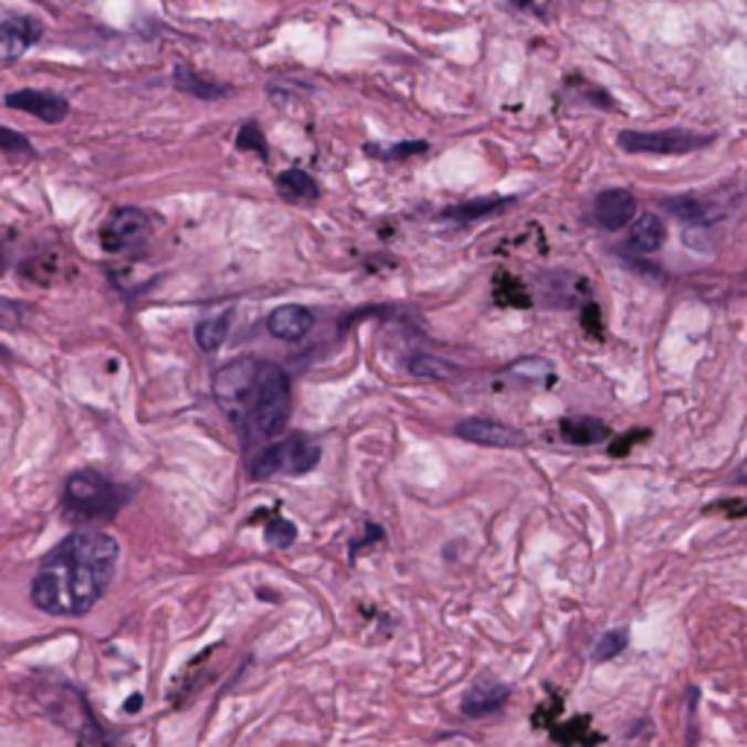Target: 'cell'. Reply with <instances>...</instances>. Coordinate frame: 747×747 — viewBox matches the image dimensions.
<instances>
[{
    "instance_id": "cell-26",
    "label": "cell",
    "mask_w": 747,
    "mask_h": 747,
    "mask_svg": "<svg viewBox=\"0 0 747 747\" xmlns=\"http://www.w3.org/2000/svg\"><path fill=\"white\" fill-rule=\"evenodd\" d=\"M669 211H674L677 217H690V220H698L704 217V204L698 199H669Z\"/></svg>"
},
{
    "instance_id": "cell-27",
    "label": "cell",
    "mask_w": 747,
    "mask_h": 747,
    "mask_svg": "<svg viewBox=\"0 0 747 747\" xmlns=\"http://www.w3.org/2000/svg\"><path fill=\"white\" fill-rule=\"evenodd\" d=\"M418 152H427V144H423V140H414V144H398V147L389 152V158H407V155H418Z\"/></svg>"
},
{
    "instance_id": "cell-9",
    "label": "cell",
    "mask_w": 747,
    "mask_h": 747,
    "mask_svg": "<svg viewBox=\"0 0 747 747\" xmlns=\"http://www.w3.org/2000/svg\"><path fill=\"white\" fill-rule=\"evenodd\" d=\"M7 106L15 108V112H27L39 117L44 123H62L71 112L65 97H59L53 91H35V88H24V91H12L7 97Z\"/></svg>"
},
{
    "instance_id": "cell-23",
    "label": "cell",
    "mask_w": 747,
    "mask_h": 747,
    "mask_svg": "<svg viewBox=\"0 0 747 747\" xmlns=\"http://www.w3.org/2000/svg\"><path fill=\"white\" fill-rule=\"evenodd\" d=\"M295 535H298V532H295V526L290 520H284V517H275V520L266 526V540L272 546H277V549H286V546H293Z\"/></svg>"
},
{
    "instance_id": "cell-13",
    "label": "cell",
    "mask_w": 747,
    "mask_h": 747,
    "mask_svg": "<svg viewBox=\"0 0 747 747\" xmlns=\"http://www.w3.org/2000/svg\"><path fill=\"white\" fill-rule=\"evenodd\" d=\"M512 690L505 686V683L494 681V677H482L476 686H473L462 701V713L467 718H485V715L496 713V709L503 707L505 701H508Z\"/></svg>"
},
{
    "instance_id": "cell-12",
    "label": "cell",
    "mask_w": 747,
    "mask_h": 747,
    "mask_svg": "<svg viewBox=\"0 0 747 747\" xmlns=\"http://www.w3.org/2000/svg\"><path fill=\"white\" fill-rule=\"evenodd\" d=\"M313 325H316V316L301 304H284V307L272 309L266 322L269 334L284 341L304 339L313 330Z\"/></svg>"
},
{
    "instance_id": "cell-25",
    "label": "cell",
    "mask_w": 747,
    "mask_h": 747,
    "mask_svg": "<svg viewBox=\"0 0 747 747\" xmlns=\"http://www.w3.org/2000/svg\"><path fill=\"white\" fill-rule=\"evenodd\" d=\"M236 147L240 149H257L261 155H266V144H263V135L257 129V123H245L240 135H236Z\"/></svg>"
},
{
    "instance_id": "cell-15",
    "label": "cell",
    "mask_w": 747,
    "mask_h": 747,
    "mask_svg": "<svg viewBox=\"0 0 747 747\" xmlns=\"http://www.w3.org/2000/svg\"><path fill=\"white\" fill-rule=\"evenodd\" d=\"M231 318H234V309L225 307L217 316L202 318L199 325H196V341H199V348L202 350H220L222 341L228 339V330H231Z\"/></svg>"
},
{
    "instance_id": "cell-29",
    "label": "cell",
    "mask_w": 747,
    "mask_h": 747,
    "mask_svg": "<svg viewBox=\"0 0 747 747\" xmlns=\"http://www.w3.org/2000/svg\"><path fill=\"white\" fill-rule=\"evenodd\" d=\"M140 704H144V698H140V695H131V698H129V709H138Z\"/></svg>"
},
{
    "instance_id": "cell-24",
    "label": "cell",
    "mask_w": 747,
    "mask_h": 747,
    "mask_svg": "<svg viewBox=\"0 0 747 747\" xmlns=\"http://www.w3.org/2000/svg\"><path fill=\"white\" fill-rule=\"evenodd\" d=\"M0 152H12V155H33V147H30V140L15 129H7V126H0Z\"/></svg>"
},
{
    "instance_id": "cell-30",
    "label": "cell",
    "mask_w": 747,
    "mask_h": 747,
    "mask_svg": "<svg viewBox=\"0 0 747 747\" xmlns=\"http://www.w3.org/2000/svg\"><path fill=\"white\" fill-rule=\"evenodd\" d=\"M3 269H7V252L0 249V275H3Z\"/></svg>"
},
{
    "instance_id": "cell-8",
    "label": "cell",
    "mask_w": 747,
    "mask_h": 747,
    "mask_svg": "<svg viewBox=\"0 0 747 747\" xmlns=\"http://www.w3.org/2000/svg\"><path fill=\"white\" fill-rule=\"evenodd\" d=\"M455 435L471 444H480V448L494 450H517L526 444V435L517 427L494 421V418H467L455 427Z\"/></svg>"
},
{
    "instance_id": "cell-11",
    "label": "cell",
    "mask_w": 747,
    "mask_h": 747,
    "mask_svg": "<svg viewBox=\"0 0 747 747\" xmlns=\"http://www.w3.org/2000/svg\"><path fill=\"white\" fill-rule=\"evenodd\" d=\"M41 39V24L27 15L0 21V62H15Z\"/></svg>"
},
{
    "instance_id": "cell-1",
    "label": "cell",
    "mask_w": 747,
    "mask_h": 747,
    "mask_svg": "<svg viewBox=\"0 0 747 747\" xmlns=\"http://www.w3.org/2000/svg\"><path fill=\"white\" fill-rule=\"evenodd\" d=\"M120 546L103 532H80L41 560L33 604L53 617H85L108 593Z\"/></svg>"
},
{
    "instance_id": "cell-7",
    "label": "cell",
    "mask_w": 747,
    "mask_h": 747,
    "mask_svg": "<svg viewBox=\"0 0 747 747\" xmlns=\"http://www.w3.org/2000/svg\"><path fill=\"white\" fill-rule=\"evenodd\" d=\"M149 234H152V222H149L147 211L117 208L106 220V225L99 228V243L108 254H126L147 243Z\"/></svg>"
},
{
    "instance_id": "cell-3",
    "label": "cell",
    "mask_w": 747,
    "mask_h": 747,
    "mask_svg": "<svg viewBox=\"0 0 747 747\" xmlns=\"http://www.w3.org/2000/svg\"><path fill=\"white\" fill-rule=\"evenodd\" d=\"M123 503H126V494L97 471L74 473L65 485V512L76 523L112 520Z\"/></svg>"
},
{
    "instance_id": "cell-18",
    "label": "cell",
    "mask_w": 747,
    "mask_h": 747,
    "mask_svg": "<svg viewBox=\"0 0 747 747\" xmlns=\"http://www.w3.org/2000/svg\"><path fill=\"white\" fill-rule=\"evenodd\" d=\"M277 190H281L286 199H295V202H301V199H316L318 196L316 179L304 170L281 172V176H277Z\"/></svg>"
},
{
    "instance_id": "cell-28",
    "label": "cell",
    "mask_w": 747,
    "mask_h": 747,
    "mask_svg": "<svg viewBox=\"0 0 747 747\" xmlns=\"http://www.w3.org/2000/svg\"><path fill=\"white\" fill-rule=\"evenodd\" d=\"M736 480H739L741 485H747V459H745V464L739 467V476H736Z\"/></svg>"
},
{
    "instance_id": "cell-2",
    "label": "cell",
    "mask_w": 747,
    "mask_h": 747,
    "mask_svg": "<svg viewBox=\"0 0 747 747\" xmlns=\"http://www.w3.org/2000/svg\"><path fill=\"white\" fill-rule=\"evenodd\" d=\"M290 409H293V386H290L284 368L275 362H257L254 394L249 403V414H245L254 435H261V439L281 435L290 421Z\"/></svg>"
},
{
    "instance_id": "cell-19",
    "label": "cell",
    "mask_w": 747,
    "mask_h": 747,
    "mask_svg": "<svg viewBox=\"0 0 747 747\" xmlns=\"http://www.w3.org/2000/svg\"><path fill=\"white\" fill-rule=\"evenodd\" d=\"M409 374H414V377H427V380H453V377H459V368L453 366V362H448V359L441 357H430V354H418V357H412L407 362Z\"/></svg>"
},
{
    "instance_id": "cell-14",
    "label": "cell",
    "mask_w": 747,
    "mask_h": 747,
    "mask_svg": "<svg viewBox=\"0 0 747 747\" xmlns=\"http://www.w3.org/2000/svg\"><path fill=\"white\" fill-rule=\"evenodd\" d=\"M666 243V222L660 220L657 213H642L640 220H634L631 234H628V245L636 254H654Z\"/></svg>"
},
{
    "instance_id": "cell-22",
    "label": "cell",
    "mask_w": 747,
    "mask_h": 747,
    "mask_svg": "<svg viewBox=\"0 0 747 747\" xmlns=\"http://www.w3.org/2000/svg\"><path fill=\"white\" fill-rule=\"evenodd\" d=\"M24 318H27L24 304H18V301L12 298H0V330L15 334L18 327L24 325Z\"/></svg>"
},
{
    "instance_id": "cell-17",
    "label": "cell",
    "mask_w": 747,
    "mask_h": 747,
    "mask_svg": "<svg viewBox=\"0 0 747 747\" xmlns=\"http://www.w3.org/2000/svg\"><path fill=\"white\" fill-rule=\"evenodd\" d=\"M176 88L199 99H220L228 94V85L204 80V76H199L190 67H176Z\"/></svg>"
},
{
    "instance_id": "cell-31",
    "label": "cell",
    "mask_w": 747,
    "mask_h": 747,
    "mask_svg": "<svg viewBox=\"0 0 747 747\" xmlns=\"http://www.w3.org/2000/svg\"><path fill=\"white\" fill-rule=\"evenodd\" d=\"M517 3H520V7H532V0H517Z\"/></svg>"
},
{
    "instance_id": "cell-10",
    "label": "cell",
    "mask_w": 747,
    "mask_h": 747,
    "mask_svg": "<svg viewBox=\"0 0 747 747\" xmlns=\"http://www.w3.org/2000/svg\"><path fill=\"white\" fill-rule=\"evenodd\" d=\"M596 222H599L604 231H622L625 225H631L636 217V199L631 190L625 187H610V190H601L599 199H596Z\"/></svg>"
},
{
    "instance_id": "cell-4",
    "label": "cell",
    "mask_w": 747,
    "mask_h": 747,
    "mask_svg": "<svg viewBox=\"0 0 747 747\" xmlns=\"http://www.w3.org/2000/svg\"><path fill=\"white\" fill-rule=\"evenodd\" d=\"M322 459V448L316 441L293 435V439L269 444L254 455L252 476L254 480H272V476H301L309 473Z\"/></svg>"
},
{
    "instance_id": "cell-21",
    "label": "cell",
    "mask_w": 747,
    "mask_h": 747,
    "mask_svg": "<svg viewBox=\"0 0 747 747\" xmlns=\"http://www.w3.org/2000/svg\"><path fill=\"white\" fill-rule=\"evenodd\" d=\"M505 204H512V202H508V199H485V202H473V204H462V208H453L448 217H455V220H473V217H485V213L503 211Z\"/></svg>"
},
{
    "instance_id": "cell-6",
    "label": "cell",
    "mask_w": 747,
    "mask_h": 747,
    "mask_svg": "<svg viewBox=\"0 0 747 747\" xmlns=\"http://www.w3.org/2000/svg\"><path fill=\"white\" fill-rule=\"evenodd\" d=\"M254 380H257V359H236L220 368L217 380H213V398L228 412V418H234L236 423L245 421L249 414V403L254 394Z\"/></svg>"
},
{
    "instance_id": "cell-16",
    "label": "cell",
    "mask_w": 747,
    "mask_h": 747,
    "mask_svg": "<svg viewBox=\"0 0 747 747\" xmlns=\"http://www.w3.org/2000/svg\"><path fill=\"white\" fill-rule=\"evenodd\" d=\"M560 435L572 444H596V441L608 439V427L596 418H567V421H560Z\"/></svg>"
},
{
    "instance_id": "cell-5",
    "label": "cell",
    "mask_w": 747,
    "mask_h": 747,
    "mask_svg": "<svg viewBox=\"0 0 747 747\" xmlns=\"http://www.w3.org/2000/svg\"><path fill=\"white\" fill-rule=\"evenodd\" d=\"M713 140L715 135L692 129H657V131L625 129L617 135L619 149H625V152L631 155H686L709 147Z\"/></svg>"
},
{
    "instance_id": "cell-20",
    "label": "cell",
    "mask_w": 747,
    "mask_h": 747,
    "mask_svg": "<svg viewBox=\"0 0 747 747\" xmlns=\"http://www.w3.org/2000/svg\"><path fill=\"white\" fill-rule=\"evenodd\" d=\"M628 645V631L625 628H613V631H604V634L596 640L593 645V663H608L617 654H622Z\"/></svg>"
}]
</instances>
